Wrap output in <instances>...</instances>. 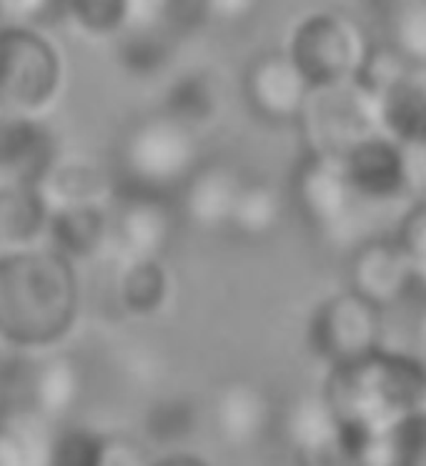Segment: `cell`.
Masks as SVG:
<instances>
[{
	"label": "cell",
	"instance_id": "obj_27",
	"mask_svg": "<svg viewBox=\"0 0 426 466\" xmlns=\"http://www.w3.org/2000/svg\"><path fill=\"white\" fill-rule=\"evenodd\" d=\"M389 46L409 68H426V0H399L389 13Z\"/></svg>",
	"mask_w": 426,
	"mask_h": 466
},
{
	"label": "cell",
	"instance_id": "obj_33",
	"mask_svg": "<svg viewBox=\"0 0 426 466\" xmlns=\"http://www.w3.org/2000/svg\"><path fill=\"white\" fill-rule=\"evenodd\" d=\"M63 15V0H0V18L8 25L41 28Z\"/></svg>",
	"mask_w": 426,
	"mask_h": 466
},
{
	"label": "cell",
	"instance_id": "obj_12",
	"mask_svg": "<svg viewBox=\"0 0 426 466\" xmlns=\"http://www.w3.org/2000/svg\"><path fill=\"white\" fill-rule=\"evenodd\" d=\"M246 178L248 176L236 163L203 158L173 198L183 226L201 233L228 231V221Z\"/></svg>",
	"mask_w": 426,
	"mask_h": 466
},
{
	"label": "cell",
	"instance_id": "obj_4",
	"mask_svg": "<svg viewBox=\"0 0 426 466\" xmlns=\"http://www.w3.org/2000/svg\"><path fill=\"white\" fill-rule=\"evenodd\" d=\"M63 88V58L41 28L0 25V113L43 118Z\"/></svg>",
	"mask_w": 426,
	"mask_h": 466
},
{
	"label": "cell",
	"instance_id": "obj_21",
	"mask_svg": "<svg viewBox=\"0 0 426 466\" xmlns=\"http://www.w3.org/2000/svg\"><path fill=\"white\" fill-rule=\"evenodd\" d=\"M113 296L123 314L133 319H151L171 296V276L163 261L151 258H121L113 276Z\"/></svg>",
	"mask_w": 426,
	"mask_h": 466
},
{
	"label": "cell",
	"instance_id": "obj_10",
	"mask_svg": "<svg viewBox=\"0 0 426 466\" xmlns=\"http://www.w3.org/2000/svg\"><path fill=\"white\" fill-rule=\"evenodd\" d=\"M349 291L386 311L404 301L419 284L414 261L394 238H366L356 246L349 258Z\"/></svg>",
	"mask_w": 426,
	"mask_h": 466
},
{
	"label": "cell",
	"instance_id": "obj_18",
	"mask_svg": "<svg viewBox=\"0 0 426 466\" xmlns=\"http://www.w3.org/2000/svg\"><path fill=\"white\" fill-rule=\"evenodd\" d=\"M25 389L33 409L48 419L71 416L83 394H86V374L76 356H48L33 366L25 374Z\"/></svg>",
	"mask_w": 426,
	"mask_h": 466
},
{
	"label": "cell",
	"instance_id": "obj_26",
	"mask_svg": "<svg viewBox=\"0 0 426 466\" xmlns=\"http://www.w3.org/2000/svg\"><path fill=\"white\" fill-rule=\"evenodd\" d=\"M198 426V406L188 396L171 394L156 399L143 416V434L166 451L183 449Z\"/></svg>",
	"mask_w": 426,
	"mask_h": 466
},
{
	"label": "cell",
	"instance_id": "obj_1",
	"mask_svg": "<svg viewBox=\"0 0 426 466\" xmlns=\"http://www.w3.org/2000/svg\"><path fill=\"white\" fill-rule=\"evenodd\" d=\"M81 311L76 264L51 246L0 251V344L38 354L71 334Z\"/></svg>",
	"mask_w": 426,
	"mask_h": 466
},
{
	"label": "cell",
	"instance_id": "obj_23",
	"mask_svg": "<svg viewBox=\"0 0 426 466\" xmlns=\"http://www.w3.org/2000/svg\"><path fill=\"white\" fill-rule=\"evenodd\" d=\"M161 111L201 133L203 126H211L224 111L221 83L208 71L181 73L166 88Z\"/></svg>",
	"mask_w": 426,
	"mask_h": 466
},
{
	"label": "cell",
	"instance_id": "obj_37",
	"mask_svg": "<svg viewBox=\"0 0 426 466\" xmlns=\"http://www.w3.org/2000/svg\"><path fill=\"white\" fill-rule=\"evenodd\" d=\"M151 466H211L203 456L193 454L188 449H176V451H166L161 459L151 461Z\"/></svg>",
	"mask_w": 426,
	"mask_h": 466
},
{
	"label": "cell",
	"instance_id": "obj_24",
	"mask_svg": "<svg viewBox=\"0 0 426 466\" xmlns=\"http://www.w3.org/2000/svg\"><path fill=\"white\" fill-rule=\"evenodd\" d=\"M369 466H426V406L374 436Z\"/></svg>",
	"mask_w": 426,
	"mask_h": 466
},
{
	"label": "cell",
	"instance_id": "obj_38",
	"mask_svg": "<svg viewBox=\"0 0 426 466\" xmlns=\"http://www.w3.org/2000/svg\"><path fill=\"white\" fill-rule=\"evenodd\" d=\"M414 339H416V344H419V349L426 354V304L421 306V311H419V316H416Z\"/></svg>",
	"mask_w": 426,
	"mask_h": 466
},
{
	"label": "cell",
	"instance_id": "obj_7",
	"mask_svg": "<svg viewBox=\"0 0 426 466\" xmlns=\"http://www.w3.org/2000/svg\"><path fill=\"white\" fill-rule=\"evenodd\" d=\"M309 346L329 369L359 361L384 346V311L349 289L329 296L311 314Z\"/></svg>",
	"mask_w": 426,
	"mask_h": 466
},
{
	"label": "cell",
	"instance_id": "obj_5",
	"mask_svg": "<svg viewBox=\"0 0 426 466\" xmlns=\"http://www.w3.org/2000/svg\"><path fill=\"white\" fill-rule=\"evenodd\" d=\"M369 51L361 25L336 11H319L296 23L286 56L311 88L354 81Z\"/></svg>",
	"mask_w": 426,
	"mask_h": 466
},
{
	"label": "cell",
	"instance_id": "obj_20",
	"mask_svg": "<svg viewBox=\"0 0 426 466\" xmlns=\"http://www.w3.org/2000/svg\"><path fill=\"white\" fill-rule=\"evenodd\" d=\"M51 208L36 183L0 181V251L41 246Z\"/></svg>",
	"mask_w": 426,
	"mask_h": 466
},
{
	"label": "cell",
	"instance_id": "obj_13",
	"mask_svg": "<svg viewBox=\"0 0 426 466\" xmlns=\"http://www.w3.org/2000/svg\"><path fill=\"white\" fill-rule=\"evenodd\" d=\"M356 201L389 203L404 198L409 188L406 151L386 133L376 131L339 158Z\"/></svg>",
	"mask_w": 426,
	"mask_h": 466
},
{
	"label": "cell",
	"instance_id": "obj_15",
	"mask_svg": "<svg viewBox=\"0 0 426 466\" xmlns=\"http://www.w3.org/2000/svg\"><path fill=\"white\" fill-rule=\"evenodd\" d=\"M58 156L43 118L0 113V181L38 183Z\"/></svg>",
	"mask_w": 426,
	"mask_h": 466
},
{
	"label": "cell",
	"instance_id": "obj_35",
	"mask_svg": "<svg viewBox=\"0 0 426 466\" xmlns=\"http://www.w3.org/2000/svg\"><path fill=\"white\" fill-rule=\"evenodd\" d=\"M31 454L21 434H15L5 424L0 426V466H31Z\"/></svg>",
	"mask_w": 426,
	"mask_h": 466
},
{
	"label": "cell",
	"instance_id": "obj_30",
	"mask_svg": "<svg viewBox=\"0 0 426 466\" xmlns=\"http://www.w3.org/2000/svg\"><path fill=\"white\" fill-rule=\"evenodd\" d=\"M106 436L81 426H66L53 436L43 466H101Z\"/></svg>",
	"mask_w": 426,
	"mask_h": 466
},
{
	"label": "cell",
	"instance_id": "obj_36",
	"mask_svg": "<svg viewBox=\"0 0 426 466\" xmlns=\"http://www.w3.org/2000/svg\"><path fill=\"white\" fill-rule=\"evenodd\" d=\"M406 151V173H409V188L414 196H426V143L409 146Z\"/></svg>",
	"mask_w": 426,
	"mask_h": 466
},
{
	"label": "cell",
	"instance_id": "obj_6",
	"mask_svg": "<svg viewBox=\"0 0 426 466\" xmlns=\"http://www.w3.org/2000/svg\"><path fill=\"white\" fill-rule=\"evenodd\" d=\"M296 126L304 133L309 153L339 161L349 148L379 131L376 101L356 81L311 88Z\"/></svg>",
	"mask_w": 426,
	"mask_h": 466
},
{
	"label": "cell",
	"instance_id": "obj_3",
	"mask_svg": "<svg viewBox=\"0 0 426 466\" xmlns=\"http://www.w3.org/2000/svg\"><path fill=\"white\" fill-rule=\"evenodd\" d=\"M201 133L161 108L123 128L113 151V183L118 193L176 198L203 163Z\"/></svg>",
	"mask_w": 426,
	"mask_h": 466
},
{
	"label": "cell",
	"instance_id": "obj_2",
	"mask_svg": "<svg viewBox=\"0 0 426 466\" xmlns=\"http://www.w3.org/2000/svg\"><path fill=\"white\" fill-rule=\"evenodd\" d=\"M324 399L349 429L374 439L381 429L426 406V361L381 346L351 364L329 369Z\"/></svg>",
	"mask_w": 426,
	"mask_h": 466
},
{
	"label": "cell",
	"instance_id": "obj_9",
	"mask_svg": "<svg viewBox=\"0 0 426 466\" xmlns=\"http://www.w3.org/2000/svg\"><path fill=\"white\" fill-rule=\"evenodd\" d=\"M291 203L311 228L331 233L349 221L359 201L341 171V163L306 151L291 173Z\"/></svg>",
	"mask_w": 426,
	"mask_h": 466
},
{
	"label": "cell",
	"instance_id": "obj_17",
	"mask_svg": "<svg viewBox=\"0 0 426 466\" xmlns=\"http://www.w3.org/2000/svg\"><path fill=\"white\" fill-rule=\"evenodd\" d=\"M374 101L379 131L404 148L426 143V68H411Z\"/></svg>",
	"mask_w": 426,
	"mask_h": 466
},
{
	"label": "cell",
	"instance_id": "obj_8",
	"mask_svg": "<svg viewBox=\"0 0 426 466\" xmlns=\"http://www.w3.org/2000/svg\"><path fill=\"white\" fill-rule=\"evenodd\" d=\"M183 228L173 198L118 193L111 208V244L121 258L163 261Z\"/></svg>",
	"mask_w": 426,
	"mask_h": 466
},
{
	"label": "cell",
	"instance_id": "obj_28",
	"mask_svg": "<svg viewBox=\"0 0 426 466\" xmlns=\"http://www.w3.org/2000/svg\"><path fill=\"white\" fill-rule=\"evenodd\" d=\"M63 15L91 38H116L131 23L133 0H63Z\"/></svg>",
	"mask_w": 426,
	"mask_h": 466
},
{
	"label": "cell",
	"instance_id": "obj_25",
	"mask_svg": "<svg viewBox=\"0 0 426 466\" xmlns=\"http://www.w3.org/2000/svg\"><path fill=\"white\" fill-rule=\"evenodd\" d=\"M113 41H116L118 61L133 76H156V73H161L171 61L173 51H176V38L173 35L136 21L128 23Z\"/></svg>",
	"mask_w": 426,
	"mask_h": 466
},
{
	"label": "cell",
	"instance_id": "obj_19",
	"mask_svg": "<svg viewBox=\"0 0 426 466\" xmlns=\"http://www.w3.org/2000/svg\"><path fill=\"white\" fill-rule=\"evenodd\" d=\"M48 246L68 261H88L111 244V208L108 206H71L51 213Z\"/></svg>",
	"mask_w": 426,
	"mask_h": 466
},
{
	"label": "cell",
	"instance_id": "obj_16",
	"mask_svg": "<svg viewBox=\"0 0 426 466\" xmlns=\"http://www.w3.org/2000/svg\"><path fill=\"white\" fill-rule=\"evenodd\" d=\"M48 208H71V206H106L108 198H116L113 176L101 163L81 153L56 156L51 168L36 183Z\"/></svg>",
	"mask_w": 426,
	"mask_h": 466
},
{
	"label": "cell",
	"instance_id": "obj_39",
	"mask_svg": "<svg viewBox=\"0 0 426 466\" xmlns=\"http://www.w3.org/2000/svg\"><path fill=\"white\" fill-rule=\"evenodd\" d=\"M5 409H8V401H5V394L0 389V426L5 424Z\"/></svg>",
	"mask_w": 426,
	"mask_h": 466
},
{
	"label": "cell",
	"instance_id": "obj_29",
	"mask_svg": "<svg viewBox=\"0 0 426 466\" xmlns=\"http://www.w3.org/2000/svg\"><path fill=\"white\" fill-rule=\"evenodd\" d=\"M131 21L153 25L178 41L203 21L201 0H133Z\"/></svg>",
	"mask_w": 426,
	"mask_h": 466
},
{
	"label": "cell",
	"instance_id": "obj_32",
	"mask_svg": "<svg viewBox=\"0 0 426 466\" xmlns=\"http://www.w3.org/2000/svg\"><path fill=\"white\" fill-rule=\"evenodd\" d=\"M391 238L414 261L419 284H426V196H414V201L406 206Z\"/></svg>",
	"mask_w": 426,
	"mask_h": 466
},
{
	"label": "cell",
	"instance_id": "obj_11",
	"mask_svg": "<svg viewBox=\"0 0 426 466\" xmlns=\"http://www.w3.org/2000/svg\"><path fill=\"white\" fill-rule=\"evenodd\" d=\"M311 86L286 51L256 56L244 71V98L256 118L271 126L299 123Z\"/></svg>",
	"mask_w": 426,
	"mask_h": 466
},
{
	"label": "cell",
	"instance_id": "obj_31",
	"mask_svg": "<svg viewBox=\"0 0 426 466\" xmlns=\"http://www.w3.org/2000/svg\"><path fill=\"white\" fill-rule=\"evenodd\" d=\"M411 71L406 61L399 53L389 46V43H369V51H366L364 61L356 71L354 81L364 88L371 98H379L386 88H391L401 76Z\"/></svg>",
	"mask_w": 426,
	"mask_h": 466
},
{
	"label": "cell",
	"instance_id": "obj_22",
	"mask_svg": "<svg viewBox=\"0 0 426 466\" xmlns=\"http://www.w3.org/2000/svg\"><path fill=\"white\" fill-rule=\"evenodd\" d=\"M286 218L284 193L274 183L246 178L228 221V233L246 244H264L281 231Z\"/></svg>",
	"mask_w": 426,
	"mask_h": 466
},
{
	"label": "cell",
	"instance_id": "obj_34",
	"mask_svg": "<svg viewBox=\"0 0 426 466\" xmlns=\"http://www.w3.org/2000/svg\"><path fill=\"white\" fill-rule=\"evenodd\" d=\"M261 5L264 0H201V15L203 21L224 28H241L254 21Z\"/></svg>",
	"mask_w": 426,
	"mask_h": 466
},
{
	"label": "cell",
	"instance_id": "obj_14",
	"mask_svg": "<svg viewBox=\"0 0 426 466\" xmlns=\"http://www.w3.org/2000/svg\"><path fill=\"white\" fill-rule=\"evenodd\" d=\"M213 429L221 444L251 449L261 444L276 421V404L264 386L251 379L226 381L213 399Z\"/></svg>",
	"mask_w": 426,
	"mask_h": 466
}]
</instances>
